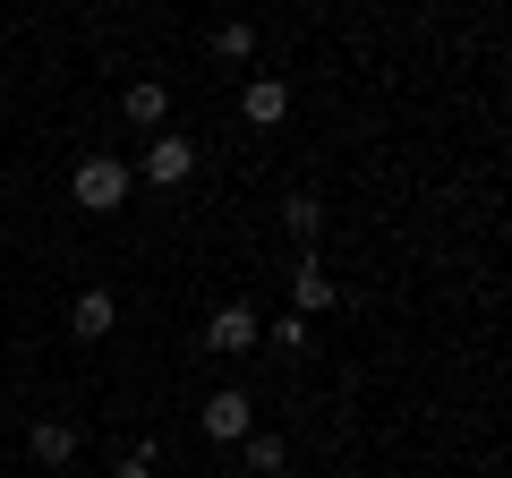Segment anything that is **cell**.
I'll list each match as a JSON object with an SVG mask.
<instances>
[{
  "label": "cell",
  "instance_id": "1",
  "mask_svg": "<svg viewBox=\"0 0 512 478\" xmlns=\"http://www.w3.org/2000/svg\"><path fill=\"white\" fill-rule=\"evenodd\" d=\"M77 205H86V214H120L128 205V163L120 154H86V163H77Z\"/></svg>",
  "mask_w": 512,
  "mask_h": 478
},
{
  "label": "cell",
  "instance_id": "2",
  "mask_svg": "<svg viewBox=\"0 0 512 478\" xmlns=\"http://www.w3.org/2000/svg\"><path fill=\"white\" fill-rule=\"evenodd\" d=\"M205 436H222V444H248L256 436V402L239 385H222L214 402H205Z\"/></svg>",
  "mask_w": 512,
  "mask_h": 478
},
{
  "label": "cell",
  "instance_id": "3",
  "mask_svg": "<svg viewBox=\"0 0 512 478\" xmlns=\"http://www.w3.org/2000/svg\"><path fill=\"white\" fill-rule=\"evenodd\" d=\"M205 342H214L222 359H248V350H256V308H248V299H231V308H214V325H205Z\"/></svg>",
  "mask_w": 512,
  "mask_h": 478
},
{
  "label": "cell",
  "instance_id": "4",
  "mask_svg": "<svg viewBox=\"0 0 512 478\" xmlns=\"http://www.w3.org/2000/svg\"><path fill=\"white\" fill-rule=\"evenodd\" d=\"M188 171H197V146H188V137H154V154H146V180H154V188H180Z\"/></svg>",
  "mask_w": 512,
  "mask_h": 478
},
{
  "label": "cell",
  "instance_id": "5",
  "mask_svg": "<svg viewBox=\"0 0 512 478\" xmlns=\"http://www.w3.org/2000/svg\"><path fill=\"white\" fill-rule=\"evenodd\" d=\"M333 299H342V291H333L325 257H308V265H299V274H291V308H299V325H308L316 308H333Z\"/></svg>",
  "mask_w": 512,
  "mask_h": 478
},
{
  "label": "cell",
  "instance_id": "6",
  "mask_svg": "<svg viewBox=\"0 0 512 478\" xmlns=\"http://www.w3.org/2000/svg\"><path fill=\"white\" fill-rule=\"evenodd\" d=\"M111 325H120V299H111V291H86V299L69 308V333H77V342H103Z\"/></svg>",
  "mask_w": 512,
  "mask_h": 478
},
{
  "label": "cell",
  "instance_id": "7",
  "mask_svg": "<svg viewBox=\"0 0 512 478\" xmlns=\"http://www.w3.org/2000/svg\"><path fill=\"white\" fill-rule=\"evenodd\" d=\"M26 444H35L43 470H69V461H77V427L69 419H35V436H26Z\"/></svg>",
  "mask_w": 512,
  "mask_h": 478
},
{
  "label": "cell",
  "instance_id": "8",
  "mask_svg": "<svg viewBox=\"0 0 512 478\" xmlns=\"http://www.w3.org/2000/svg\"><path fill=\"white\" fill-rule=\"evenodd\" d=\"M239 111H248L256 129H274L282 111H291V86H282V77H248V94H239Z\"/></svg>",
  "mask_w": 512,
  "mask_h": 478
},
{
  "label": "cell",
  "instance_id": "9",
  "mask_svg": "<svg viewBox=\"0 0 512 478\" xmlns=\"http://www.w3.org/2000/svg\"><path fill=\"white\" fill-rule=\"evenodd\" d=\"M120 111H128V120H137V129H163L171 94H163V86H154V77H146V86H128V94H120Z\"/></svg>",
  "mask_w": 512,
  "mask_h": 478
},
{
  "label": "cell",
  "instance_id": "10",
  "mask_svg": "<svg viewBox=\"0 0 512 478\" xmlns=\"http://www.w3.org/2000/svg\"><path fill=\"white\" fill-rule=\"evenodd\" d=\"M282 222H291L299 239H316V231H325V205H316V197H291V205H282Z\"/></svg>",
  "mask_w": 512,
  "mask_h": 478
},
{
  "label": "cell",
  "instance_id": "11",
  "mask_svg": "<svg viewBox=\"0 0 512 478\" xmlns=\"http://www.w3.org/2000/svg\"><path fill=\"white\" fill-rule=\"evenodd\" d=\"M282 461H291V453H282V436H248V470H256V478H274Z\"/></svg>",
  "mask_w": 512,
  "mask_h": 478
},
{
  "label": "cell",
  "instance_id": "12",
  "mask_svg": "<svg viewBox=\"0 0 512 478\" xmlns=\"http://www.w3.org/2000/svg\"><path fill=\"white\" fill-rule=\"evenodd\" d=\"M214 52H222V60H248V52H256V35H248V26H222Z\"/></svg>",
  "mask_w": 512,
  "mask_h": 478
},
{
  "label": "cell",
  "instance_id": "13",
  "mask_svg": "<svg viewBox=\"0 0 512 478\" xmlns=\"http://www.w3.org/2000/svg\"><path fill=\"white\" fill-rule=\"evenodd\" d=\"M120 478H154V461H128V470H120Z\"/></svg>",
  "mask_w": 512,
  "mask_h": 478
}]
</instances>
